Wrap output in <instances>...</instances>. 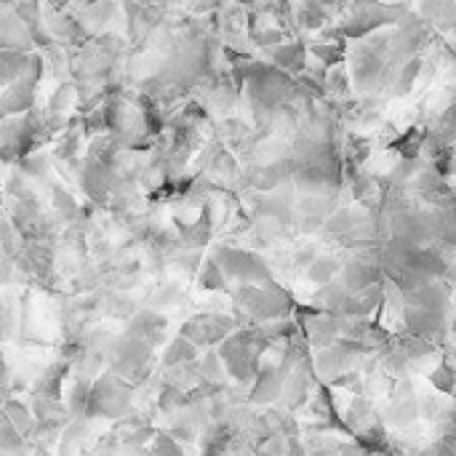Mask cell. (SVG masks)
Returning a JSON list of instances; mask_svg holds the SVG:
<instances>
[{
	"instance_id": "8",
	"label": "cell",
	"mask_w": 456,
	"mask_h": 456,
	"mask_svg": "<svg viewBox=\"0 0 456 456\" xmlns=\"http://www.w3.org/2000/svg\"><path fill=\"white\" fill-rule=\"evenodd\" d=\"M35 48V37L27 29V24L13 11V3L0 5V51H24L29 53Z\"/></svg>"
},
{
	"instance_id": "14",
	"label": "cell",
	"mask_w": 456,
	"mask_h": 456,
	"mask_svg": "<svg viewBox=\"0 0 456 456\" xmlns=\"http://www.w3.org/2000/svg\"><path fill=\"white\" fill-rule=\"evenodd\" d=\"M198 289H200V291H208V294L232 291L227 275L222 273V267L216 265L214 256H206V262H203V267H200V273H198Z\"/></svg>"
},
{
	"instance_id": "4",
	"label": "cell",
	"mask_w": 456,
	"mask_h": 456,
	"mask_svg": "<svg viewBox=\"0 0 456 456\" xmlns=\"http://www.w3.org/2000/svg\"><path fill=\"white\" fill-rule=\"evenodd\" d=\"M238 329H240V323H238L235 315L203 310V313H198V315H192L190 321L182 323L179 337H184L195 347H214V345L227 342Z\"/></svg>"
},
{
	"instance_id": "1",
	"label": "cell",
	"mask_w": 456,
	"mask_h": 456,
	"mask_svg": "<svg viewBox=\"0 0 456 456\" xmlns=\"http://www.w3.org/2000/svg\"><path fill=\"white\" fill-rule=\"evenodd\" d=\"M235 305V318L240 326H259L270 321L291 318L294 302L286 289L275 286H235L230 291Z\"/></svg>"
},
{
	"instance_id": "16",
	"label": "cell",
	"mask_w": 456,
	"mask_h": 456,
	"mask_svg": "<svg viewBox=\"0 0 456 456\" xmlns=\"http://www.w3.org/2000/svg\"><path fill=\"white\" fill-rule=\"evenodd\" d=\"M195 361H198V347L192 342H187L184 337H176V339H171V345L163 353V371L184 366V363H195Z\"/></svg>"
},
{
	"instance_id": "11",
	"label": "cell",
	"mask_w": 456,
	"mask_h": 456,
	"mask_svg": "<svg viewBox=\"0 0 456 456\" xmlns=\"http://www.w3.org/2000/svg\"><path fill=\"white\" fill-rule=\"evenodd\" d=\"M345 262H347V254H345V251H323V254L313 262V267L305 273V281H307L310 286H315V289H323V286L339 281Z\"/></svg>"
},
{
	"instance_id": "15",
	"label": "cell",
	"mask_w": 456,
	"mask_h": 456,
	"mask_svg": "<svg viewBox=\"0 0 456 456\" xmlns=\"http://www.w3.org/2000/svg\"><path fill=\"white\" fill-rule=\"evenodd\" d=\"M29 56L32 53H24V51H0V80H3V88L13 86L24 75V69L29 64Z\"/></svg>"
},
{
	"instance_id": "9",
	"label": "cell",
	"mask_w": 456,
	"mask_h": 456,
	"mask_svg": "<svg viewBox=\"0 0 456 456\" xmlns=\"http://www.w3.org/2000/svg\"><path fill=\"white\" fill-rule=\"evenodd\" d=\"M307 53H310V48H305L302 40H286V43H281V45L265 51L267 64L278 67L281 72H286V75H291V77H299V75L305 72V67H307V61H310Z\"/></svg>"
},
{
	"instance_id": "7",
	"label": "cell",
	"mask_w": 456,
	"mask_h": 456,
	"mask_svg": "<svg viewBox=\"0 0 456 456\" xmlns=\"http://www.w3.org/2000/svg\"><path fill=\"white\" fill-rule=\"evenodd\" d=\"M302 337L305 342L321 353L339 342V318L326 313H305L302 315Z\"/></svg>"
},
{
	"instance_id": "3",
	"label": "cell",
	"mask_w": 456,
	"mask_h": 456,
	"mask_svg": "<svg viewBox=\"0 0 456 456\" xmlns=\"http://www.w3.org/2000/svg\"><path fill=\"white\" fill-rule=\"evenodd\" d=\"M131 395H134V387L126 379H120L112 371H104L94 382L91 403H88V419L102 417V419H120L123 422L134 411Z\"/></svg>"
},
{
	"instance_id": "13",
	"label": "cell",
	"mask_w": 456,
	"mask_h": 456,
	"mask_svg": "<svg viewBox=\"0 0 456 456\" xmlns=\"http://www.w3.org/2000/svg\"><path fill=\"white\" fill-rule=\"evenodd\" d=\"M51 163H53L51 155H45V152H32V155H27V158L19 160V174H21L24 179H32V182H37V184L51 187Z\"/></svg>"
},
{
	"instance_id": "10",
	"label": "cell",
	"mask_w": 456,
	"mask_h": 456,
	"mask_svg": "<svg viewBox=\"0 0 456 456\" xmlns=\"http://www.w3.org/2000/svg\"><path fill=\"white\" fill-rule=\"evenodd\" d=\"M131 337H139L144 342H150L152 347L155 345H163V339L168 337V315H160L150 307H142L131 321H128V329H126Z\"/></svg>"
},
{
	"instance_id": "5",
	"label": "cell",
	"mask_w": 456,
	"mask_h": 456,
	"mask_svg": "<svg viewBox=\"0 0 456 456\" xmlns=\"http://www.w3.org/2000/svg\"><path fill=\"white\" fill-rule=\"evenodd\" d=\"M347 190L342 192H329V195H299L297 200V235L313 238L326 227V222L345 206L350 203Z\"/></svg>"
},
{
	"instance_id": "12",
	"label": "cell",
	"mask_w": 456,
	"mask_h": 456,
	"mask_svg": "<svg viewBox=\"0 0 456 456\" xmlns=\"http://www.w3.org/2000/svg\"><path fill=\"white\" fill-rule=\"evenodd\" d=\"M3 417L29 441V438H35V430H37V419H35V414H32V406H27V403H21V401H13V398H8L5 401V409H3Z\"/></svg>"
},
{
	"instance_id": "2",
	"label": "cell",
	"mask_w": 456,
	"mask_h": 456,
	"mask_svg": "<svg viewBox=\"0 0 456 456\" xmlns=\"http://www.w3.org/2000/svg\"><path fill=\"white\" fill-rule=\"evenodd\" d=\"M211 256L227 275V281H238V286H275L278 278L273 275L267 259L256 251L238 248L230 243H216Z\"/></svg>"
},
{
	"instance_id": "6",
	"label": "cell",
	"mask_w": 456,
	"mask_h": 456,
	"mask_svg": "<svg viewBox=\"0 0 456 456\" xmlns=\"http://www.w3.org/2000/svg\"><path fill=\"white\" fill-rule=\"evenodd\" d=\"M385 278V267L382 262H371V259H361V256H347L345 267H342V275H339V283L350 291V294H361V291H369Z\"/></svg>"
},
{
	"instance_id": "17",
	"label": "cell",
	"mask_w": 456,
	"mask_h": 456,
	"mask_svg": "<svg viewBox=\"0 0 456 456\" xmlns=\"http://www.w3.org/2000/svg\"><path fill=\"white\" fill-rule=\"evenodd\" d=\"M150 456H187L184 454V449L168 436V433H158L155 438H152V449H150Z\"/></svg>"
}]
</instances>
